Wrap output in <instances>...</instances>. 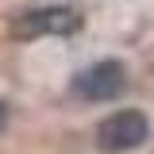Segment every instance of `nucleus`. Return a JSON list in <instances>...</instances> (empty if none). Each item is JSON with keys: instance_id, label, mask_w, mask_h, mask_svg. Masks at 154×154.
I'll list each match as a JSON object with an SVG mask.
<instances>
[{"instance_id": "1", "label": "nucleus", "mask_w": 154, "mask_h": 154, "mask_svg": "<svg viewBox=\"0 0 154 154\" xmlns=\"http://www.w3.org/2000/svg\"><path fill=\"white\" fill-rule=\"evenodd\" d=\"M150 139V119L135 108H123V112L100 119L96 127V150L104 154H123V150H135Z\"/></svg>"}, {"instance_id": "2", "label": "nucleus", "mask_w": 154, "mask_h": 154, "mask_svg": "<svg viewBox=\"0 0 154 154\" xmlns=\"http://www.w3.org/2000/svg\"><path fill=\"white\" fill-rule=\"evenodd\" d=\"M81 27V16L69 4H50V8H31L12 19L16 38H42V35H73Z\"/></svg>"}, {"instance_id": "3", "label": "nucleus", "mask_w": 154, "mask_h": 154, "mask_svg": "<svg viewBox=\"0 0 154 154\" xmlns=\"http://www.w3.org/2000/svg\"><path fill=\"white\" fill-rule=\"evenodd\" d=\"M127 89V66L123 62H116V58H104V62H96L89 66L85 73H77L73 81V93L81 100H93V104H104V100H112Z\"/></svg>"}, {"instance_id": "4", "label": "nucleus", "mask_w": 154, "mask_h": 154, "mask_svg": "<svg viewBox=\"0 0 154 154\" xmlns=\"http://www.w3.org/2000/svg\"><path fill=\"white\" fill-rule=\"evenodd\" d=\"M4 123H8V104L0 100V131H4Z\"/></svg>"}]
</instances>
